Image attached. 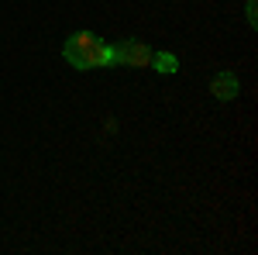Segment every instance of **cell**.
Masks as SVG:
<instances>
[{
  "mask_svg": "<svg viewBox=\"0 0 258 255\" xmlns=\"http://www.w3.org/2000/svg\"><path fill=\"white\" fill-rule=\"evenodd\" d=\"M62 56H66V62L73 69H80V73H86V69H103V66H110V45H103L93 31H76V35L66 38Z\"/></svg>",
  "mask_w": 258,
  "mask_h": 255,
  "instance_id": "obj_1",
  "label": "cell"
},
{
  "mask_svg": "<svg viewBox=\"0 0 258 255\" xmlns=\"http://www.w3.org/2000/svg\"><path fill=\"white\" fill-rule=\"evenodd\" d=\"M110 66H131V69H148L152 66V48L145 41L131 38V41H120L110 48Z\"/></svg>",
  "mask_w": 258,
  "mask_h": 255,
  "instance_id": "obj_2",
  "label": "cell"
},
{
  "mask_svg": "<svg viewBox=\"0 0 258 255\" xmlns=\"http://www.w3.org/2000/svg\"><path fill=\"white\" fill-rule=\"evenodd\" d=\"M210 93L220 100V104H227V100H234L241 93V83H238V76L231 73V69H220L217 76L210 79Z\"/></svg>",
  "mask_w": 258,
  "mask_h": 255,
  "instance_id": "obj_3",
  "label": "cell"
},
{
  "mask_svg": "<svg viewBox=\"0 0 258 255\" xmlns=\"http://www.w3.org/2000/svg\"><path fill=\"white\" fill-rule=\"evenodd\" d=\"M152 66H155V73H162V76H172L179 69V59L172 52H152Z\"/></svg>",
  "mask_w": 258,
  "mask_h": 255,
  "instance_id": "obj_4",
  "label": "cell"
},
{
  "mask_svg": "<svg viewBox=\"0 0 258 255\" xmlns=\"http://www.w3.org/2000/svg\"><path fill=\"white\" fill-rule=\"evenodd\" d=\"M255 7H258V0H248V24H251V28L258 24V11Z\"/></svg>",
  "mask_w": 258,
  "mask_h": 255,
  "instance_id": "obj_5",
  "label": "cell"
}]
</instances>
